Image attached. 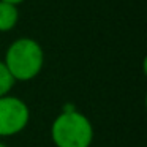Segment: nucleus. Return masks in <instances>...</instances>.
Instances as JSON below:
<instances>
[{
  "mask_svg": "<svg viewBox=\"0 0 147 147\" xmlns=\"http://www.w3.org/2000/svg\"><path fill=\"white\" fill-rule=\"evenodd\" d=\"M51 136L55 147H90L93 127L84 114L71 109L54 119Z\"/></svg>",
  "mask_w": 147,
  "mask_h": 147,
  "instance_id": "nucleus-2",
  "label": "nucleus"
},
{
  "mask_svg": "<svg viewBox=\"0 0 147 147\" xmlns=\"http://www.w3.org/2000/svg\"><path fill=\"white\" fill-rule=\"evenodd\" d=\"M19 22L18 5L7 3L0 0V32H10Z\"/></svg>",
  "mask_w": 147,
  "mask_h": 147,
  "instance_id": "nucleus-4",
  "label": "nucleus"
},
{
  "mask_svg": "<svg viewBox=\"0 0 147 147\" xmlns=\"http://www.w3.org/2000/svg\"><path fill=\"white\" fill-rule=\"evenodd\" d=\"M0 147H7V146H3V144H2V142H0Z\"/></svg>",
  "mask_w": 147,
  "mask_h": 147,
  "instance_id": "nucleus-7",
  "label": "nucleus"
},
{
  "mask_svg": "<svg viewBox=\"0 0 147 147\" xmlns=\"http://www.w3.org/2000/svg\"><path fill=\"white\" fill-rule=\"evenodd\" d=\"M30 119L29 106L13 95L0 96V136H14L27 127Z\"/></svg>",
  "mask_w": 147,
  "mask_h": 147,
  "instance_id": "nucleus-3",
  "label": "nucleus"
},
{
  "mask_svg": "<svg viewBox=\"0 0 147 147\" xmlns=\"http://www.w3.org/2000/svg\"><path fill=\"white\" fill-rule=\"evenodd\" d=\"M3 63L14 81H30L43 70L45 51L36 40L22 36L8 46Z\"/></svg>",
  "mask_w": 147,
  "mask_h": 147,
  "instance_id": "nucleus-1",
  "label": "nucleus"
},
{
  "mask_svg": "<svg viewBox=\"0 0 147 147\" xmlns=\"http://www.w3.org/2000/svg\"><path fill=\"white\" fill-rule=\"evenodd\" d=\"M2 2H7V3H13V5H19V3H22L24 0H2Z\"/></svg>",
  "mask_w": 147,
  "mask_h": 147,
  "instance_id": "nucleus-6",
  "label": "nucleus"
},
{
  "mask_svg": "<svg viewBox=\"0 0 147 147\" xmlns=\"http://www.w3.org/2000/svg\"><path fill=\"white\" fill-rule=\"evenodd\" d=\"M14 82L16 81L13 79V76L10 74L8 68L5 67L3 60H0V96H5L11 92Z\"/></svg>",
  "mask_w": 147,
  "mask_h": 147,
  "instance_id": "nucleus-5",
  "label": "nucleus"
}]
</instances>
